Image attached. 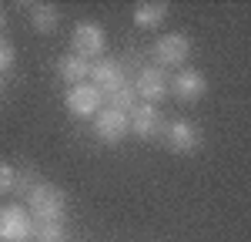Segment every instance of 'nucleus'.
Masks as SVG:
<instances>
[{
  "label": "nucleus",
  "instance_id": "obj_5",
  "mask_svg": "<svg viewBox=\"0 0 251 242\" xmlns=\"http://www.w3.org/2000/svg\"><path fill=\"white\" fill-rule=\"evenodd\" d=\"M168 91L177 101H201L208 94V78L198 71V67H181L171 81H168Z\"/></svg>",
  "mask_w": 251,
  "mask_h": 242
},
{
  "label": "nucleus",
  "instance_id": "obj_10",
  "mask_svg": "<svg viewBox=\"0 0 251 242\" xmlns=\"http://www.w3.org/2000/svg\"><path fill=\"white\" fill-rule=\"evenodd\" d=\"M161 111H157V104H144V101H137V108L127 115V131H134L137 138H154L157 131H161Z\"/></svg>",
  "mask_w": 251,
  "mask_h": 242
},
{
  "label": "nucleus",
  "instance_id": "obj_9",
  "mask_svg": "<svg viewBox=\"0 0 251 242\" xmlns=\"http://www.w3.org/2000/svg\"><path fill=\"white\" fill-rule=\"evenodd\" d=\"M134 94L144 104H157V101L168 98V74L161 67H144L137 74V84H134Z\"/></svg>",
  "mask_w": 251,
  "mask_h": 242
},
{
  "label": "nucleus",
  "instance_id": "obj_4",
  "mask_svg": "<svg viewBox=\"0 0 251 242\" xmlns=\"http://www.w3.org/2000/svg\"><path fill=\"white\" fill-rule=\"evenodd\" d=\"M154 60L161 64V71L164 67H177L181 71L191 60V40H188V34H164V37H157Z\"/></svg>",
  "mask_w": 251,
  "mask_h": 242
},
{
  "label": "nucleus",
  "instance_id": "obj_7",
  "mask_svg": "<svg viewBox=\"0 0 251 242\" xmlns=\"http://www.w3.org/2000/svg\"><path fill=\"white\" fill-rule=\"evenodd\" d=\"M91 84H94L97 91H100V98H107V94H114L117 88H124L127 81H124V71H121V64L114 58H100L91 64Z\"/></svg>",
  "mask_w": 251,
  "mask_h": 242
},
{
  "label": "nucleus",
  "instance_id": "obj_14",
  "mask_svg": "<svg viewBox=\"0 0 251 242\" xmlns=\"http://www.w3.org/2000/svg\"><path fill=\"white\" fill-rule=\"evenodd\" d=\"M30 24H34V30L37 34H54L60 24V14L54 3H34L30 7Z\"/></svg>",
  "mask_w": 251,
  "mask_h": 242
},
{
  "label": "nucleus",
  "instance_id": "obj_13",
  "mask_svg": "<svg viewBox=\"0 0 251 242\" xmlns=\"http://www.w3.org/2000/svg\"><path fill=\"white\" fill-rule=\"evenodd\" d=\"M164 17H168V3H164V0H151V3H137L134 7V24L144 27V30L161 27Z\"/></svg>",
  "mask_w": 251,
  "mask_h": 242
},
{
  "label": "nucleus",
  "instance_id": "obj_1",
  "mask_svg": "<svg viewBox=\"0 0 251 242\" xmlns=\"http://www.w3.org/2000/svg\"><path fill=\"white\" fill-rule=\"evenodd\" d=\"M27 202H30L34 222H64V215H67V195L54 182H37L27 192Z\"/></svg>",
  "mask_w": 251,
  "mask_h": 242
},
{
  "label": "nucleus",
  "instance_id": "obj_12",
  "mask_svg": "<svg viewBox=\"0 0 251 242\" xmlns=\"http://www.w3.org/2000/svg\"><path fill=\"white\" fill-rule=\"evenodd\" d=\"M57 74L64 81H71V84H84L91 78V60H84L80 54H64L57 60Z\"/></svg>",
  "mask_w": 251,
  "mask_h": 242
},
{
  "label": "nucleus",
  "instance_id": "obj_19",
  "mask_svg": "<svg viewBox=\"0 0 251 242\" xmlns=\"http://www.w3.org/2000/svg\"><path fill=\"white\" fill-rule=\"evenodd\" d=\"M0 27H3V14H0Z\"/></svg>",
  "mask_w": 251,
  "mask_h": 242
},
{
  "label": "nucleus",
  "instance_id": "obj_2",
  "mask_svg": "<svg viewBox=\"0 0 251 242\" xmlns=\"http://www.w3.org/2000/svg\"><path fill=\"white\" fill-rule=\"evenodd\" d=\"M34 219L20 205H0V242H30Z\"/></svg>",
  "mask_w": 251,
  "mask_h": 242
},
{
  "label": "nucleus",
  "instance_id": "obj_15",
  "mask_svg": "<svg viewBox=\"0 0 251 242\" xmlns=\"http://www.w3.org/2000/svg\"><path fill=\"white\" fill-rule=\"evenodd\" d=\"M107 98H111V108H114V111H124V115H131V111L137 108V94H134V88H131V84L117 88L114 94H107Z\"/></svg>",
  "mask_w": 251,
  "mask_h": 242
},
{
  "label": "nucleus",
  "instance_id": "obj_17",
  "mask_svg": "<svg viewBox=\"0 0 251 242\" xmlns=\"http://www.w3.org/2000/svg\"><path fill=\"white\" fill-rule=\"evenodd\" d=\"M14 185H17V168L7 165V161H0V195L14 192Z\"/></svg>",
  "mask_w": 251,
  "mask_h": 242
},
{
  "label": "nucleus",
  "instance_id": "obj_11",
  "mask_svg": "<svg viewBox=\"0 0 251 242\" xmlns=\"http://www.w3.org/2000/svg\"><path fill=\"white\" fill-rule=\"evenodd\" d=\"M168 148L174 155H191L201 148V128L194 121H171L168 128Z\"/></svg>",
  "mask_w": 251,
  "mask_h": 242
},
{
  "label": "nucleus",
  "instance_id": "obj_16",
  "mask_svg": "<svg viewBox=\"0 0 251 242\" xmlns=\"http://www.w3.org/2000/svg\"><path fill=\"white\" fill-rule=\"evenodd\" d=\"M37 242H64V222H34V236Z\"/></svg>",
  "mask_w": 251,
  "mask_h": 242
},
{
  "label": "nucleus",
  "instance_id": "obj_18",
  "mask_svg": "<svg viewBox=\"0 0 251 242\" xmlns=\"http://www.w3.org/2000/svg\"><path fill=\"white\" fill-rule=\"evenodd\" d=\"M14 60H17V51L7 44V40H0V71H7V67H14Z\"/></svg>",
  "mask_w": 251,
  "mask_h": 242
},
{
  "label": "nucleus",
  "instance_id": "obj_3",
  "mask_svg": "<svg viewBox=\"0 0 251 242\" xmlns=\"http://www.w3.org/2000/svg\"><path fill=\"white\" fill-rule=\"evenodd\" d=\"M71 40H74V54H80L84 60L100 58L104 47H107V34H104V27L97 20H80V24H74Z\"/></svg>",
  "mask_w": 251,
  "mask_h": 242
},
{
  "label": "nucleus",
  "instance_id": "obj_8",
  "mask_svg": "<svg viewBox=\"0 0 251 242\" xmlns=\"http://www.w3.org/2000/svg\"><path fill=\"white\" fill-rule=\"evenodd\" d=\"M100 91H97L91 81H84V84H74L71 91H67V111L71 115H77V118H94L97 111H100Z\"/></svg>",
  "mask_w": 251,
  "mask_h": 242
},
{
  "label": "nucleus",
  "instance_id": "obj_6",
  "mask_svg": "<svg viewBox=\"0 0 251 242\" xmlns=\"http://www.w3.org/2000/svg\"><path fill=\"white\" fill-rule=\"evenodd\" d=\"M94 135L107 145H121L127 138V115L124 111H114V108H100L94 115Z\"/></svg>",
  "mask_w": 251,
  "mask_h": 242
}]
</instances>
